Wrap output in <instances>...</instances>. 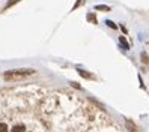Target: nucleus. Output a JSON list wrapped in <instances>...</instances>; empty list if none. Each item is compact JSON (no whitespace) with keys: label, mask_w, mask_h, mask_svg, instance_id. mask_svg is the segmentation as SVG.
Returning a JSON list of instances; mask_svg holds the SVG:
<instances>
[{"label":"nucleus","mask_w":149,"mask_h":132,"mask_svg":"<svg viewBox=\"0 0 149 132\" xmlns=\"http://www.w3.org/2000/svg\"><path fill=\"white\" fill-rule=\"evenodd\" d=\"M36 71H33V69H17V71H8L5 74V78L6 80H15V78H24L27 75H32L35 74Z\"/></svg>","instance_id":"obj_1"},{"label":"nucleus","mask_w":149,"mask_h":132,"mask_svg":"<svg viewBox=\"0 0 149 132\" xmlns=\"http://www.w3.org/2000/svg\"><path fill=\"white\" fill-rule=\"evenodd\" d=\"M26 129H24V126L23 125H17V126H14L12 129H11V132H24Z\"/></svg>","instance_id":"obj_2"},{"label":"nucleus","mask_w":149,"mask_h":132,"mask_svg":"<svg viewBox=\"0 0 149 132\" xmlns=\"http://www.w3.org/2000/svg\"><path fill=\"white\" fill-rule=\"evenodd\" d=\"M95 9H98V11H110V8H109V6H101V5H100V6H96Z\"/></svg>","instance_id":"obj_3"},{"label":"nucleus","mask_w":149,"mask_h":132,"mask_svg":"<svg viewBox=\"0 0 149 132\" xmlns=\"http://www.w3.org/2000/svg\"><path fill=\"white\" fill-rule=\"evenodd\" d=\"M119 41H120L122 45H124V48H125V50H128V44H127V41H125L124 38H119Z\"/></svg>","instance_id":"obj_4"},{"label":"nucleus","mask_w":149,"mask_h":132,"mask_svg":"<svg viewBox=\"0 0 149 132\" xmlns=\"http://www.w3.org/2000/svg\"><path fill=\"white\" fill-rule=\"evenodd\" d=\"M0 132H8V126L5 123H0Z\"/></svg>","instance_id":"obj_5"},{"label":"nucleus","mask_w":149,"mask_h":132,"mask_svg":"<svg viewBox=\"0 0 149 132\" xmlns=\"http://www.w3.org/2000/svg\"><path fill=\"white\" fill-rule=\"evenodd\" d=\"M80 75H81V77H86V78H92L89 74H87V72H84V71H80Z\"/></svg>","instance_id":"obj_6"},{"label":"nucleus","mask_w":149,"mask_h":132,"mask_svg":"<svg viewBox=\"0 0 149 132\" xmlns=\"http://www.w3.org/2000/svg\"><path fill=\"white\" fill-rule=\"evenodd\" d=\"M17 2H18V0H11V2H9V3L6 5V8H9L11 5H14V3H17Z\"/></svg>","instance_id":"obj_7"},{"label":"nucleus","mask_w":149,"mask_h":132,"mask_svg":"<svg viewBox=\"0 0 149 132\" xmlns=\"http://www.w3.org/2000/svg\"><path fill=\"white\" fill-rule=\"evenodd\" d=\"M107 24L110 26V27H111V29H116V26H115V24H113L111 21H107Z\"/></svg>","instance_id":"obj_8"}]
</instances>
